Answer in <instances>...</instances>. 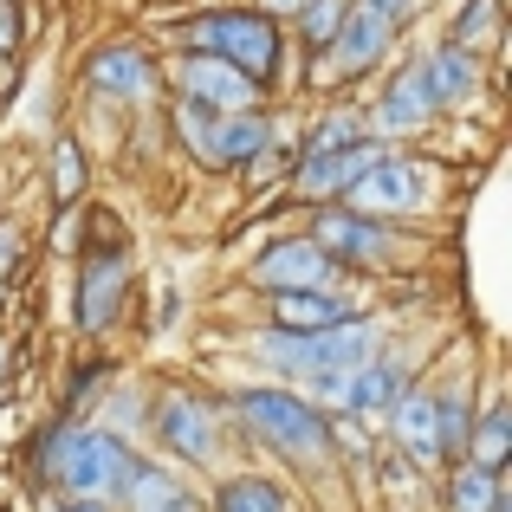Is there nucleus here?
<instances>
[{
  "label": "nucleus",
  "instance_id": "nucleus-27",
  "mask_svg": "<svg viewBox=\"0 0 512 512\" xmlns=\"http://www.w3.org/2000/svg\"><path fill=\"white\" fill-rule=\"evenodd\" d=\"M344 143H357V117H331V124L325 130H318V137H312V150H305V156H325V150H344Z\"/></svg>",
  "mask_w": 512,
  "mask_h": 512
},
{
  "label": "nucleus",
  "instance_id": "nucleus-29",
  "mask_svg": "<svg viewBox=\"0 0 512 512\" xmlns=\"http://www.w3.org/2000/svg\"><path fill=\"white\" fill-rule=\"evenodd\" d=\"M357 7H370V13H383L389 26H402V20L415 13V0H357Z\"/></svg>",
  "mask_w": 512,
  "mask_h": 512
},
{
  "label": "nucleus",
  "instance_id": "nucleus-28",
  "mask_svg": "<svg viewBox=\"0 0 512 512\" xmlns=\"http://www.w3.org/2000/svg\"><path fill=\"white\" fill-rule=\"evenodd\" d=\"M20 46V13H13V0H0V59Z\"/></svg>",
  "mask_w": 512,
  "mask_h": 512
},
{
  "label": "nucleus",
  "instance_id": "nucleus-19",
  "mask_svg": "<svg viewBox=\"0 0 512 512\" xmlns=\"http://www.w3.org/2000/svg\"><path fill=\"white\" fill-rule=\"evenodd\" d=\"M396 389H402V363H370V370L357 363V376H350V409H389Z\"/></svg>",
  "mask_w": 512,
  "mask_h": 512
},
{
  "label": "nucleus",
  "instance_id": "nucleus-23",
  "mask_svg": "<svg viewBox=\"0 0 512 512\" xmlns=\"http://www.w3.org/2000/svg\"><path fill=\"white\" fill-rule=\"evenodd\" d=\"M124 493L137 500V512H169L175 500H182V487H169V480H163V474H150V467H130Z\"/></svg>",
  "mask_w": 512,
  "mask_h": 512
},
{
  "label": "nucleus",
  "instance_id": "nucleus-13",
  "mask_svg": "<svg viewBox=\"0 0 512 512\" xmlns=\"http://www.w3.org/2000/svg\"><path fill=\"white\" fill-rule=\"evenodd\" d=\"M156 428H163V441L182 454V461H208V454H214L208 409H201L195 396H163V402H156Z\"/></svg>",
  "mask_w": 512,
  "mask_h": 512
},
{
  "label": "nucleus",
  "instance_id": "nucleus-24",
  "mask_svg": "<svg viewBox=\"0 0 512 512\" xmlns=\"http://www.w3.org/2000/svg\"><path fill=\"white\" fill-rule=\"evenodd\" d=\"M78 188H85V150L65 137L59 150H52V195H59V201H78Z\"/></svg>",
  "mask_w": 512,
  "mask_h": 512
},
{
  "label": "nucleus",
  "instance_id": "nucleus-20",
  "mask_svg": "<svg viewBox=\"0 0 512 512\" xmlns=\"http://www.w3.org/2000/svg\"><path fill=\"white\" fill-rule=\"evenodd\" d=\"M467 441H474V461L487 467V474H500V461H506V448H512L506 409H487V415H480V428H467Z\"/></svg>",
  "mask_w": 512,
  "mask_h": 512
},
{
  "label": "nucleus",
  "instance_id": "nucleus-5",
  "mask_svg": "<svg viewBox=\"0 0 512 512\" xmlns=\"http://www.w3.org/2000/svg\"><path fill=\"white\" fill-rule=\"evenodd\" d=\"M175 72H182V91L208 111H260V78H247L240 65L214 59V52H188Z\"/></svg>",
  "mask_w": 512,
  "mask_h": 512
},
{
  "label": "nucleus",
  "instance_id": "nucleus-31",
  "mask_svg": "<svg viewBox=\"0 0 512 512\" xmlns=\"http://www.w3.org/2000/svg\"><path fill=\"white\" fill-rule=\"evenodd\" d=\"M65 512H104V500H72Z\"/></svg>",
  "mask_w": 512,
  "mask_h": 512
},
{
  "label": "nucleus",
  "instance_id": "nucleus-21",
  "mask_svg": "<svg viewBox=\"0 0 512 512\" xmlns=\"http://www.w3.org/2000/svg\"><path fill=\"white\" fill-rule=\"evenodd\" d=\"M221 512H286V500H279V487L240 474V480H227V487H221Z\"/></svg>",
  "mask_w": 512,
  "mask_h": 512
},
{
  "label": "nucleus",
  "instance_id": "nucleus-6",
  "mask_svg": "<svg viewBox=\"0 0 512 512\" xmlns=\"http://www.w3.org/2000/svg\"><path fill=\"white\" fill-rule=\"evenodd\" d=\"M344 195H350V208H357V214H409V208H422L428 175L415 169V163H402V156H383V163H370L357 182L344 188Z\"/></svg>",
  "mask_w": 512,
  "mask_h": 512
},
{
  "label": "nucleus",
  "instance_id": "nucleus-32",
  "mask_svg": "<svg viewBox=\"0 0 512 512\" xmlns=\"http://www.w3.org/2000/svg\"><path fill=\"white\" fill-rule=\"evenodd\" d=\"M169 512H195V506H188V500H175V506H169Z\"/></svg>",
  "mask_w": 512,
  "mask_h": 512
},
{
  "label": "nucleus",
  "instance_id": "nucleus-4",
  "mask_svg": "<svg viewBox=\"0 0 512 512\" xmlns=\"http://www.w3.org/2000/svg\"><path fill=\"white\" fill-rule=\"evenodd\" d=\"M240 415H247L253 435H266L273 448L286 454H325L331 422L299 396H279V389H260V396H240Z\"/></svg>",
  "mask_w": 512,
  "mask_h": 512
},
{
  "label": "nucleus",
  "instance_id": "nucleus-17",
  "mask_svg": "<svg viewBox=\"0 0 512 512\" xmlns=\"http://www.w3.org/2000/svg\"><path fill=\"white\" fill-rule=\"evenodd\" d=\"M396 441L415 454V461H435V402L428 396H402L396 402Z\"/></svg>",
  "mask_w": 512,
  "mask_h": 512
},
{
  "label": "nucleus",
  "instance_id": "nucleus-25",
  "mask_svg": "<svg viewBox=\"0 0 512 512\" xmlns=\"http://www.w3.org/2000/svg\"><path fill=\"white\" fill-rule=\"evenodd\" d=\"M493 26H500V7H493V0H474V7H467V20H454V46H461V52L487 46Z\"/></svg>",
  "mask_w": 512,
  "mask_h": 512
},
{
  "label": "nucleus",
  "instance_id": "nucleus-7",
  "mask_svg": "<svg viewBox=\"0 0 512 512\" xmlns=\"http://www.w3.org/2000/svg\"><path fill=\"white\" fill-rule=\"evenodd\" d=\"M331 253L318 247L312 234H299V240H279V247H266L260 253V266H253V279L260 286H273V292H325V279H331Z\"/></svg>",
  "mask_w": 512,
  "mask_h": 512
},
{
  "label": "nucleus",
  "instance_id": "nucleus-1",
  "mask_svg": "<svg viewBox=\"0 0 512 512\" xmlns=\"http://www.w3.org/2000/svg\"><path fill=\"white\" fill-rule=\"evenodd\" d=\"M130 448L117 435H98V428H52L39 441V474L59 480L78 500H104V493H124L130 480Z\"/></svg>",
  "mask_w": 512,
  "mask_h": 512
},
{
  "label": "nucleus",
  "instance_id": "nucleus-30",
  "mask_svg": "<svg viewBox=\"0 0 512 512\" xmlns=\"http://www.w3.org/2000/svg\"><path fill=\"white\" fill-rule=\"evenodd\" d=\"M13 253H20V234H13V227H0V273H7Z\"/></svg>",
  "mask_w": 512,
  "mask_h": 512
},
{
  "label": "nucleus",
  "instance_id": "nucleus-22",
  "mask_svg": "<svg viewBox=\"0 0 512 512\" xmlns=\"http://www.w3.org/2000/svg\"><path fill=\"white\" fill-rule=\"evenodd\" d=\"M454 512H500V480H493L487 467L454 474Z\"/></svg>",
  "mask_w": 512,
  "mask_h": 512
},
{
  "label": "nucleus",
  "instance_id": "nucleus-18",
  "mask_svg": "<svg viewBox=\"0 0 512 512\" xmlns=\"http://www.w3.org/2000/svg\"><path fill=\"white\" fill-rule=\"evenodd\" d=\"M273 318H279V331H318V325H338L344 312L325 299V292H279Z\"/></svg>",
  "mask_w": 512,
  "mask_h": 512
},
{
  "label": "nucleus",
  "instance_id": "nucleus-8",
  "mask_svg": "<svg viewBox=\"0 0 512 512\" xmlns=\"http://www.w3.org/2000/svg\"><path fill=\"white\" fill-rule=\"evenodd\" d=\"M312 240L331 253V260H357V266H383L389 260V234L376 227V214L357 208H331L312 221Z\"/></svg>",
  "mask_w": 512,
  "mask_h": 512
},
{
  "label": "nucleus",
  "instance_id": "nucleus-12",
  "mask_svg": "<svg viewBox=\"0 0 512 512\" xmlns=\"http://www.w3.org/2000/svg\"><path fill=\"white\" fill-rule=\"evenodd\" d=\"M85 78H91V91H104V98H150L156 91V65H150V52H137V46L91 52Z\"/></svg>",
  "mask_w": 512,
  "mask_h": 512
},
{
  "label": "nucleus",
  "instance_id": "nucleus-9",
  "mask_svg": "<svg viewBox=\"0 0 512 512\" xmlns=\"http://www.w3.org/2000/svg\"><path fill=\"white\" fill-rule=\"evenodd\" d=\"M124 286H130V273H124V253H91V266H85V279H78V325L85 331H104V325H117V312H124Z\"/></svg>",
  "mask_w": 512,
  "mask_h": 512
},
{
  "label": "nucleus",
  "instance_id": "nucleus-3",
  "mask_svg": "<svg viewBox=\"0 0 512 512\" xmlns=\"http://www.w3.org/2000/svg\"><path fill=\"white\" fill-rule=\"evenodd\" d=\"M370 357V325L357 318H338V325H318V331H286L273 344V363L286 376H325V370H357Z\"/></svg>",
  "mask_w": 512,
  "mask_h": 512
},
{
  "label": "nucleus",
  "instance_id": "nucleus-26",
  "mask_svg": "<svg viewBox=\"0 0 512 512\" xmlns=\"http://www.w3.org/2000/svg\"><path fill=\"white\" fill-rule=\"evenodd\" d=\"M344 7H350V0H305V39H312V46H331Z\"/></svg>",
  "mask_w": 512,
  "mask_h": 512
},
{
  "label": "nucleus",
  "instance_id": "nucleus-14",
  "mask_svg": "<svg viewBox=\"0 0 512 512\" xmlns=\"http://www.w3.org/2000/svg\"><path fill=\"white\" fill-rule=\"evenodd\" d=\"M428 117H435L428 78H422V65H409V72H402L396 85L383 91V104H376V124H383V130H415V124H428Z\"/></svg>",
  "mask_w": 512,
  "mask_h": 512
},
{
  "label": "nucleus",
  "instance_id": "nucleus-10",
  "mask_svg": "<svg viewBox=\"0 0 512 512\" xmlns=\"http://www.w3.org/2000/svg\"><path fill=\"white\" fill-rule=\"evenodd\" d=\"M396 39V26L370 7H344L338 33H331V72H363V65L383 59V46Z\"/></svg>",
  "mask_w": 512,
  "mask_h": 512
},
{
  "label": "nucleus",
  "instance_id": "nucleus-16",
  "mask_svg": "<svg viewBox=\"0 0 512 512\" xmlns=\"http://www.w3.org/2000/svg\"><path fill=\"white\" fill-rule=\"evenodd\" d=\"M422 78H428V98H435V111H441V104H461L467 91H474V52L441 46L435 59H422Z\"/></svg>",
  "mask_w": 512,
  "mask_h": 512
},
{
  "label": "nucleus",
  "instance_id": "nucleus-15",
  "mask_svg": "<svg viewBox=\"0 0 512 512\" xmlns=\"http://www.w3.org/2000/svg\"><path fill=\"white\" fill-rule=\"evenodd\" d=\"M266 143H273V124L260 111H227L214 124V163H253L266 156Z\"/></svg>",
  "mask_w": 512,
  "mask_h": 512
},
{
  "label": "nucleus",
  "instance_id": "nucleus-2",
  "mask_svg": "<svg viewBox=\"0 0 512 512\" xmlns=\"http://www.w3.org/2000/svg\"><path fill=\"white\" fill-rule=\"evenodd\" d=\"M182 39L195 52H214V59L240 65L247 78H273V65H279V26H273V13H253V7L201 13V20L182 26Z\"/></svg>",
  "mask_w": 512,
  "mask_h": 512
},
{
  "label": "nucleus",
  "instance_id": "nucleus-11",
  "mask_svg": "<svg viewBox=\"0 0 512 512\" xmlns=\"http://www.w3.org/2000/svg\"><path fill=\"white\" fill-rule=\"evenodd\" d=\"M370 163H383V150L376 143H344V150H325V156H305L299 163V195H312V201H325V195H344L350 182H357Z\"/></svg>",
  "mask_w": 512,
  "mask_h": 512
}]
</instances>
